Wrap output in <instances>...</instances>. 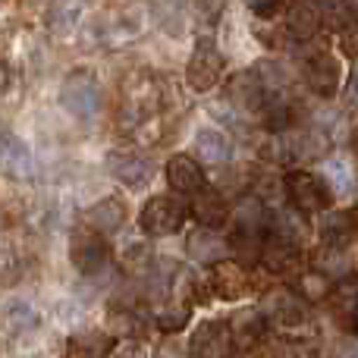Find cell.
Segmentation results:
<instances>
[{
    "label": "cell",
    "instance_id": "6da1fadb",
    "mask_svg": "<svg viewBox=\"0 0 358 358\" xmlns=\"http://www.w3.org/2000/svg\"><path fill=\"white\" fill-rule=\"evenodd\" d=\"M164 107V82L151 69H132L120 85V120L126 129L151 126Z\"/></svg>",
    "mask_w": 358,
    "mask_h": 358
},
{
    "label": "cell",
    "instance_id": "7a4b0ae2",
    "mask_svg": "<svg viewBox=\"0 0 358 358\" xmlns=\"http://www.w3.org/2000/svg\"><path fill=\"white\" fill-rule=\"evenodd\" d=\"M60 104L76 120H94L101 110V82L92 69H73L60 85Z\"/></svg>",
    "mask_w": 358,
    "mask_h": 358
},
{
    "label": "cell",
    "instance_id": "3957f363",
    "mask_svg": "<svg viewBox=\"0 0 358 358\" xmlns=\"http://www.w3.org/2000/svg\"><path fill=\"white\" fill-rule=\"evenodd\" d=\"M283 189H286L289 204L302 217L324 214L330 204V189H327V182H324V176L308 173V170H289V173L283 176Z\"/></svg>",
    "mask_w": 358,
    "mask_h": 358
},
{
    "label": "cell",
    "instance_id": "277c9868",
    "mask_svg": "<svg viewBox=\"0 0 358 358\" xmlns=\"http://www.w3.org/2000/svg\"><path fill=\"white\" fill-rule=\"evenodd\" d=\"M185 217H189V208H185L179 198L170 195H155L145 201L142 214H138V223L148 236H173L185 227Z\"/></svg>",
    "mask_w": 358,
    "mask_h": 358
},
{
    "label": "cell",
    "instance_id": "5b68a950",
    "mask_svg": "<svg viewBox=\"0 0 358 358\" xmlns=\"http://www.w3.org/2000/svg\"><path fill=\"white\" fill-rule=\"evenodd\" d=\"M145 29V13L142 10H117L110 16H101L92 25V35L104 48H126L132 44Z\"/></svg>",
    "mask_w": 358,
    "mask_h": 358
},
{
    "label": "cell",
    "instance_id": "8992f818",
    "mask_svg": "<svg viewBox=\"0 0 358 358\" xmlns=\"http://www.w3.org/2000/svg\"><path fill=\"white\" fill-rule=\"evenodd\" d=\"M69 261H73V267L79 273L94 277V273H101L110 264V245L94 229H76L73 239H69Z\"/></svg>",
    "mask_w": 358,
    "mask_h": 358
},
{
    "label": "cell",
    "instance_id": "52a82bcc",
    "mask_svg": "<svg viewBox=\"0 0 358 358\" xmlns=\"http://www.w3.org/2000/svg\"><path fill=\"white\" fill-rule=\"evenodd\" d=\"M223 76V54L217 50V44L210 38H198V44L192 48L189 66H185V79L195 92H210Z\"/></svg>",
    "mask_w": 358,
    "mask_h": 358
},
{
    "label": "cell",
    "instance_id": "ba28073f",
    "mask_svg": "<svg viewBox=\"0 0 358 358\" xmlns=\"http://www.w3.org/2000/svg\"><path fill=\"white\" fill-rule=\"evenodd\" d=\"M0 173L13 182H29L38 173L35 155L19 136H0Z\"/></svg>",
    "mask_w": 358,
    "mask_h": 358
},
{
    "label": "cell",
    "instance_id": "9c48e42d",
    "mask_svg": "<svg viewBox=\"0 0 358 358\" xmlns=\"http://www.w3.org/2000/svg\"><path fill=\"white\" fill-rule=\"evenodd\" d=\"M192 358H229L233 355V336H229L227 321H204L192 334L189 343Z\"/></svg>",
    "mask_w": 358,
    "mask_h": 358
},
{
    "label": "cell",
    "instance_id": "30bf717a",
    "mask_svg": "<svg viewBox=\"0 0 358 358\" xmlns=\"http://www.w3.org/2000/svg\"><path fill=\"white\" fill-rule=\"evenodd\" d=\"M305 82H308V88L315 94H321V98H334V94L340 92V82H343L340 60H336L334 54H327V50L308 57V63H305Z\"/></svg>",
    "mask_w": 358,
    "mask_h": 358
},
{
    "label": "cell",
    "instance_id": "8fae6325",
    "mask_svg": "<svg viewBox=\"0 0 358 358\" xmlns=\"http://www.w3.org/2000/svg\"><path fill=\"white\" fill-rule=\"evenodd\" d=\"M261 315H264V321H273L277 327L292 330V327H302L305 324V302L296 296V292L277 289V292L267 296L264 311H261Z\"/></svg>",
    "mask_w": 358,
    "mask_h": 358
},
{
    "label": "cell",
    "instance_id": "7c38bea8",
    "mask_svg": "<svg viewBox=\"0 0 358 358\" xmlns=\"http://www.w3.org/2000/svg\"><path fill=\"white\" fill-rule=\"evenodd\" d=\"M107 170H110L123 185H129V189H142V185H148L151 176H155V167H151L145 157L126 155V151L107 155Z\"/></svg>",
    "mask_w": 358,
    "mask_h": 358
},
{
    "label": "cell",
    "instance_id": "4fadbf2b",
    "mask_svg": "<svg viewBox=\"0 0 358 358\" xmlns=\"http://www.w3.org/2000/svg\"><path fill=\"white\" fill-rule=\"evenodd\" d=\"M167 182L182 195H195L204 189V167L189 155H173L167 161Z\"/></svg>",
    "mask_w": 358,
    "mask_h": 358
},
{
    "label": "cell",
    "instance_id": "5bb4252c",
    "mask_svg": "<svg viewBox=\"0 0 358 358\" xmlns=\"http://www.w3.org/2000/svg\"><path fill=\"white\" fill-rule=\"evenodd\" d=\"M195 157L201 164H210V167H220L233 157V145H229L227 132L214 129V126H201L195 132Z\"/></svg>",
    "mask_w": 358,
    "mask_h": 358
},
{
    "label": "cell",
    "instance_id": "9a60e30c",
    "mask_svg": "<svg viewBox=\"0 0 358 358\" xmlns=\"http://www.w3.org/2000/svg\"><path fill=\"white\" fill-rule=\"evenodd\" d=\"M210 289H214V296L220 299H239L248 292V277L245 271H242L239 264H233V261H217L214 267H210Z\"/></svg>",
    "mask_w": 358,
    "mask_h": 358
},
{
    "label": "cell",
    "instance_id": "2e32d148",
    "mask_svg": "<svg viewBox=\"0 0 358 358\" xmlns=\"http://www.w3.org/2000/svg\"><path fill=\"white\" fill-rule=\"evenodd\" d=\"M85 223H88V229H94V233H101V236L117 233L126 223L123 201H120V198H101L98 204H92V208L85 210Z\"/></svg>",
    "mask_w": 358,
    "mask_h": 358
},
{
    "label": "cell",
    "instance_id": "e0dca14e",
    "mask_svg": "<svg viewBox=\"0 0 358 358\" xmlns=\"http://www.w3.org/2000/svg\"><path fill=\"white\" fill-rule=\"evenodd\" d=\"M85 16V0H50L48 6V29L54 35L66 38L82 25Z\"/></svg>",
    "mask_w": 358,
    "mask_h": 358
},
{
    "label": "cell",
    "instance_id": "ac0fdd59",
    "mask_svg": "<svg viewBox=\"0 0 358 358\" xmlns=\"http://www.w3.org/2000/svg\"><path fill=\"white\" fill-rule=\"evenodd\" d=\"M185 252H189V258L198 261V264H217V261L227 258L229 245L214 233V229L204 227V229H198V233L189 236V242H185Z\"/></svg>",
    "mask_w": 358,
    "mask_h": 358
},
{
    "label": "cell",
    "instance_id": "d6986e66",
    "mask_svg": "<svg viewBox=\"0 0 358 358\" xmlns=\"http://www.w3.org/2000/svg\"><path fill=\"white\" fill-rule=\"evenodd\" d=\"M355 236V217L352 210H330L321 217V239L327 242V248H346Z\"/></svg>",
    "mask_w": 358,
    "mask_h": 358
},
{
    "label": "cell",
    "instance_id": "ffe728a7",
    "mask_svg": "<svg viewBox=\"0 0 358 358\" xmlns=\"http://www.w3.org/2000/svg\"><path fill=\"white\" fill-rule=\"evenodd\" d=\"M110 352H113V336L101 334V330L76 334L66 346V358H110Z\"/></svg>",
    "mask_w": 358,
    "mask_h": 358
},
{
    "label": "cell",
    "instance_id": "44dd1931",
    "mask_svg": "<svg viewBox=\"0 0 358 358\" xmlns=\"http://www.w3.org/2000/svg\"><path fill=\"white\" fill-rule=\"evenodd\" d=\"M192 214H195L208 229H217L227 223L229 208H227V201H223V195H217V192H210V189H201V192H195Z\"/></svg>",
    "mask_w": 358,
    "mask_h": 358
},
{
    "label": "cell",
    "instance_id": "7402d4cb",
    "mask_svg": "<svg viewBox=\"0 0 358 358\" xmlns=\"http://www.w3.org/2000/svg\"><path fill=\"white\" fill-rule=\"evenodd\" d=\"M3 327L10 330V334H29V330L38 327V311L31 308L29 302L16 299V302H10L3 308Z\"/></svg>",
    "mask_w": 358,
    "mask_h": 358
},
{
    "label": "cell",
    "instance_id": "603a6c76",
    "mask_svg": "<svg viewBox=\"0 0 358 358\" xmlns=\"http://www.w3.org/2000/svg\"><path fill=\"white\" fill-rule=\"evenodd\" d=\"M151 10H155L157 22L164 31L170 35H182L185 25V0H151Z\"/></svg>",
    "mask_w": 358,
    "mask_h": 358
},
{
    "label": "cell",
    "instance_id": "cb8c5ba5",
    "mask_svg": "<svg viewBox=\"0 0 358 358\" xmlns=\"http://www.w3.org/2000/svg\"><path fill=\"white\" fill-rule=\"evenodd\" d=\"M264 324H267L264 315H258V311H245V315L229 327V336H233V343L252 346V343H258L261 336H264Z\"/></svg>",
    "mask_w": 358,
    "mask_h": 358
},
{
    "label": "cell",
    "instance_id": "d4e9b609",
    "mask_svg": "<svg viewBox=\"0 0 358 358\" xmlns=\"http://www.w3.org/2000/svg\"><path fill=\"white\" fill-rule=\"evenodd\" d=\"M324 173H327V189L330 192H336V195H349L352 192V185H355V176H352V167H349L346 161H336V164H327L324 167Z\"/></svg>",
    "mask_w": 358,
    "mask_h": 358
},
{
    "label": "cell",
    "instance_id": "484cf974",
    "mask_svg": "<svg viewBox=\"0 0 358 358\" xmlns=\"http://www.w3.org/2000/svg\"><path fill=\"white\" fill-rule=\"evenodd\" d=\"M299 286H302V292L311 299V302H317V299H324L330 289H334V280H330L324 271L311 267V271H305L302 277H299Z\"/></svg>",
    "mask_w": 358,
    "mask_h": 358
},
{
    "label": "cell",
    "instance_id": "4316f807",
    "mask_svg": "<svg viewBox=\"0 0 358 358\" xmlns=\"http://www.w3.org/2000/svg\"><path fill=\"white\" fill-rule=\"evenodd\" d=\"M185 321H189V305H173V308H161L157 311V327L164 330V334H176V330L185 327Z\"/></svg>",
    "mask_w": 358,
    "mask_h": 358
},
{
    "label": "cell",
    "instance_id": "83f0119b",
    "mask_svg": "<svg viewBox=\"0 0 358 358\" xmlns=\"http://www.w3.org/2000/svg\"><path fill=\"white\" fill-rule=\"evenodd\" d=\"M189 6L201 25H214L227 10V0H189Z\"/></svg>",
    "mask_w": 358,
    "mask_h": 358
},
{
    "label": "cell",
    "instance_id": "f1b7e54d",
    "mask_svg": "<svg viewBox=\"0 0 358 358\" xmlns=\"http://www.w3.org/2000/svg\"><path fill=\"white\" fill-rule=\"evenodd\" d=\"M315 10H317V19H330V22L340 25L343 19L349 16V0H315Z\"/></svg>",
    "mask_w": 358,
    "mask_h": 358
},
{
    "label": "cell",
    "instance_id": "f546056e",
    "mask_svg": "<svg viewBox=\"0 0 358 358\" xmlns=\"http://www.w3.org/2000/svg\"><path fill=\"white\" fill-rule=\"evenodd\" d=\"M245 6L255 13V16H273L280 10V0H245Z\"/></svg>",
    "mask_w": 358,
    "mask_h": 358
},
{
    "label": "cell",
    "instance_id": "4dcf8cb0",
    "mask_svg": "<svg viewBox=\"0 0 358 358\" xmlns=\"http://www.w3.org/2000/svg\"><path fill=\"white\" fill-rule=\"evenodd\" d=\"M113 358H148V355H145V352H142V349L129 346V349H120V352H117V355H113Z\"/></svg>",
    "mask_w": 358,
    "mask_h": 358
},
{
    "label": "cell",
    "instance_id": "1f68e13d",
    "mask_svg": "<svg viewBox=\"0 0 358 358\" xmlns=\"http://www.w3.org/2000/svg\"><path fill=\"white\" fill-rule=\"evenodd\" d=\"M10 79H13L10 69H6L3 63H0V92H6V88H10Z\"/></svg>",
    "mask_w": 358,
    "mask_h": 358
}]
</instances>
